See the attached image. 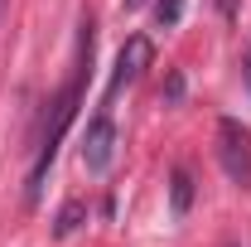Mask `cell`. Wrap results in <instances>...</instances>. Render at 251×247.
<instances>
[{"label":"cell","instance_id":"1","mask_svg":"<svg viewBox=\"0 0 251 247\" xmlns=\"http://www.w3.org/2000/svg\"><path fill=\"white\" fill-rule=\"evenodd\" d=\"M87 68H92V25H82V44H77V63H73L68 88L49 102L53 117L44 122V136H39V151H34V165H29V189H25L29 204H39L44 175H49V165H53V155H58V141H63V131L73 126V117H77V102H82V88H87Z\"/></svg>","mask_w":251,"mask_h":247},{"label":"cell","instance_id":"2","mask_svg":"<svg viewBox=\"0 0 251 247\" xmlns=\"http://www.w3.org/2000/svg\"><path fill=\"white\" fill-rule=\"evenodd\" d=\"M218 160H222L232 185L251 189V136H247V126L232 122V117L218 122Z\"/></svg>","mask_w":251,"mask_h":247},{"label":"cell","instance_id":"3","mask_svg":"<svg viewBox=\"0 0 251 247\" xmlns=\"http://www.w3.org/2000/svg\"><path fill=\"white\" fill-rule=\"evenodd\" d=\"M111 155H116V126H111L106 112H97L92 122H87V136H82V165L92 175H101L111 165Z\"/></svg>","mask_w":251,"mask_h":247},{"label":"cell","instance_id":"4","mask_svg":"<svg viewBox=\"0 0 251 247\" xmlns=\"http://www.w3.org/2000/svg\"><path fill=\"white\" fill-rule=\"evenodd\" d=\"M145 63H150V39H145V34H130V39L121 44V54H116V68H111V93H106V97H116L126 83H135V78L145 73Z\"/></svg>","mask_w":251,"mask_h":247},{"label":"cell","instance_id":"5","mask_svg":"<svg viewBox=\"0 0 251 247\" xmlns=\"http://www.w3.org/2000/svg\"><path fill=\"white\" fill-rule=\"evenodd\" d=\"M188 204H193V175H188V170H174V175H169V209L184 218Z\"/></svg>","mask_w":251,"mask_h":247},{"label":"cell","instance_id":"6","mask_svg":"<svg viewBox=\"0 0 251 247\" xmlns=\"http://www.w3.org/2000/svg\"><path fill=\"white\" fill-rule=\"evenodd\" d=\"M179 15H184V0H159L155 5V20L169 30V25H179Z\"/></svg>","mask_w":251,"mask_h":247},{"label":"cell","instance_id":"7","mask_svg":"<svg viewBox=\"0 0 251 247\" xmlns=\"http://www.w3.org/2000/svg\"><path fill=\"white\" fill-rule=\"evenodd\" d=\"M77 218H82V204L73 199V204H68V209H63V214H58V228H53V233H58V238H68V233L77 228Z\"/></svg>","mask_w":251,"mask_h":247},{"label":"cell","instance_id":"8","mask_svg":"<svg viewBox=\"0 0 251 247\" xmlns=\"http://www.w3.org/2000/svg\"><path fill=\"white\" fill-rule=\"evenodd\" d=\"M140 5H145V0H126V10H140Z\"/></svg>","mask_w":251,"mask_h":247},{"label":"cell","instance_id":"9","mask_svg":"<svg viewBox=\"0 0 251 247\" xmlns=\"http://www.w3.org/2000/svg\"><path fill=\"white\" fill-rule=\"evenodd\" d=\"M247 83H251V54H247Z\"/></svg>","mask_w":251,"mask_h":247}]
</instances>
